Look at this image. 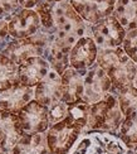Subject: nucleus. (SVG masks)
<instances>
[{
	"label": "nucleus",
	"mask_w": 137,
	"mask_h": 154,
	"mask_svg": "<svg viewBox=\"0 0 137 154\" xmlns=\"http://www.w3.org/2000/svg\"><path fill=\"white\" fill-rule=\"evenodd\" d=\"M89 106L86 102L70 105L67 116L49 126L45 137L50 154H69L72 152L87 128Z\"/></svg>",
	"instance_id": "1"
},
{
	"label": "nucleus",
	"mask_w": 137,
	"mask_h": 154,
	"mask_svg": "<svg viewBox=\"0 0 137 154\" xmlns=\"http://www.w3.org/2000/svg\"><path fill=\"white\" fill-rule=\"evenodd\" d=\"M53 34L52 42L72 49L84 35H91V25H88L78 15L69 0L53 4Z\"/></svg>",
	"instance_id": "2"
},
{
	"label": "nucleus",
	"mask_w": 137,
	"mask_h": 154,
	"mask_svg": "<svg viewBox=\"0 0 137 154\" xmlns=\"http://www.w3.org/2000/svg\"><path fill=\"white\" fill-rule=\"evenodd\" d=\"M97 65L106 71L112 81L113 94L135 85L137 79V65L126 54L122 47L98 49Z\"/></svg>",
	"instance_id": "3"
},
{
	"label": "nucleus",
	"mask_w": 137,
	"mask_h": 154,
	"mask_svg": "<svg viewBox=\"0 0 137 154\" xmlns=\"http://www.w3.org/2000/svg\"><path fill=\"white\" fill-rule=\"evenodd\" d=\"M122 118L117 94L111 92L101 101L89 106L88 123L84 133L103 131L117 135L122 124Z\"/></svg>",
	"instance_id": "4"
},
{
	"label": "nucleus",
	"mask_w": 137,
	"mask_h": 154,
	"mask_svg": "<svg viewBox=\"0 0 137 154\" xmlns=\"http://www.w3.org/2000/svg\"><path fill=\"white\" fill-rule=\"evenodd\" d=\"M117 99L123 116L117 137L132 149L137 144V87L131 86L117 92Z\"/></svg>",
	"instance_id": "5"
},
{
	"label": "nucleus",
	"mask_w": 137,
	"mask_h": 154,
	"mask_svg": "<svg viewBox=\"0 0 137 154\" xmlns=\"http://www.w3.org/2000/svg\"><path fill=\"white\" fill-rule=\"evenodd\" d=\"M127 30L112 14L91 25V37L93 38L98 49H111L122 47Z\"/></svg>",
	"instance_id": "6"
},
{
	"label": "nucleus",
	"mask_w": 137,
	"mask_h": 154,
	"mask_svg": "<svg viewBox=\"0 0 137 154\" xmlns=\"http://www.w3.org/2000/svg\"><path fill=\"white\" fill-rule=\"evenodd\" d=\"M83 102L93 105L104 99L108 94L113 92L112 81L103 68L98 65H93L83 75Z\"/></svg>",
	"instance_id": "7"
},
{
	"label": "nucleus",
	"mask_w": 137,
	"mask_h": 154,
	"mask_svg": "<svg viewBox=\"0 0 137 154\" xmlns=\"http://www.w3.org/2000/svg\"><path fill=\"white\" fill-rule=\"evenodd\" d=\"M18 118L25 134H45L50 126L48 109L35 100L25 105L18 112Z\"/></svg>",
	"instance_id": "8"
},
{
	"label": "nucleus",
	"mask_w": 137,
	"mask_h": 154,
	"mask_svg": "<svg viewBox=\"0 0 137 154\" xmlns=\"http://www.w3.org/2000/svg\"><path fill=\"white\" fill-rule=\"evenodd\" d=\"M69 3L84 22L93 25L113 14L116 0H69Z\"/></svg>",
	"instance_id": "9"
},
{
	"label": "nucleus",
	"mask_w": 137,
	"mask_h": 154,
	"mask_svg": "<svg viewBox=\"0 0 137 154\" xmlns=\"http://www.w3.org/2000/svg\"><path fill=\"white\" fill-rule=\"evenodd\" d=\"M9 34L14 39H23L35 35L42 29L39 14L35 9H22L9 20Z\"/></svg>",
	"instance_id": "10"
},
{
	"label": "nucleus",
	"mask_w": 137,
	"mask_h": 154,
	"mask_svg": "<svg viewBox=\"0 0 137 154\" xmlns=\"http://www.w3.org/2000/svg\"><path fill=\"white\" fill-rule=\"evenodd\" d=\"M98 47L91 35H84L70 49L69 66L77 71H87L97 62Z\"/></svg>",
	"instance_id": "11"
},
{
	"label": "nucleus",
	"mask_w": 137,
	"mask_h": 154,
	"mask_svg": "<svg viewBox=\"0 0 137 154\" xmlns=\"http://www.w3.org/2000/svg\"><path fill=\"white\" fill-rule=\"evenodd\" d=\"M62 99H63L62 76L52 69L49 75L45 77V80L42 81L34 88V100L47 109H50L58 102H61Z\"/></svg>",
	"instance_id": "12"
},
{
	"label": "nucleus",
	"mask_w": 137,
	"mask_h": 154,
	"mask_svg": "<svg viewBox=\"0 0 137 154\" xmlns=\"http://www.w3.org/2000/svg\"><path fill=\"white\" fill-rule=\"evenodd\" d=\"M52 71L49 62L42 56L28 58L19 65V81L25 86L35 88Z\"/></svg>",
	"instance_id": "13"
},
{
	"label": "nucleus",
	"mask_w": 137,
	"mask_h": 154,
	"mask_svg": "<svg viewBox=\"0 0 137 154\" xmlns=\"http://www.w3.org/2000/svg\"><path fill=\"white\" fill-rule=\"evenodd\" d=\"M31 100H34V88L18 83L0 92V110L18 114Z\"/></svg>",
	"instance_id": "14"
},
{
	"label": "nucleus",
	"mask_w": 137,
	"mask_h": 154,
	"mask_svg": "<svg viewBox=\"0 0 137 154\" xmlns=\"http://www.w3.org/2000/svg\"><path fill=\"white\" fill-rule=\"evenodd\" d=\"M18 114L1 110L0 112V140L4 152H10L24 135Z\"/></svg>",
	"instance_id": "15"
},
{
	"label": "nucleus",
	"mask_w": 137,
	"mask_h": 154,
	"mask_svg": "<svg viewBox=\"0 0 137 154\" xmlns=\"http://www.w3.org/2000/svg\"><path fill=\"white\" fill-rule=\"evenodd\" d=\"M83 75L84 71H77L73 67H68L62 75L63 99L67 105H76L83 102Z\"/></svg>",
	"instance_id": "16"
},
{
	"label": "nucleus",
	"mask_w": 137,
	"mask_h": 154,
	"mask_svg": "<svg viewBox=\"0 0 137 154\" xmlns=\"http://www.w3.org/2000/svg\"><path fill=\"white\" fill-rule=\"evenodd\" d=\"M11 154H50L45 134H24Z\"/></svg>",
	"instance_id": "17"
},
{
	"label": "nucleus",
	"mask_w": 137,
	"mask_h": 154,
	"mask_svg": "<svg viewBox=\"0 0 137 154\" xmlns=\"http://www.w3.org/2000/svg\"><path fill=\"white\" fill-rule=\"evenodd\" d=\"M113 15L127 32L137 29V0H116Z\"/></svg>",
	"instance_id": "18"
},
{
	"label": "nucleus",
	"mask_w": 137,
	"mask_h": 154,
	"mask_svg": "<svg viewBox=\"0 0 137 154\" xmlns=\"http://www.w3.org/2000/svg\"><path fill=\"white\" fill-rule=\"evenodd\" d=\"M69 53L70 51L64 48L54 42H50L47 51L44 53V58L49 62V65L53 71L59 73L61 76L64 73V71L70 67L69 66Z\"/></svg>",
	"instance_id": "19"
},
{
	"label": "nucleus",
	"mask_w": 137,
	"mask_h": 154,
	"mask_svg": "<svg viewBox=\"0 0 137 154\" xmlns=\"http://www.w3.org/2000/svg\"><path fill=\"white\" fill-rule=\"evenodd\" d=\"M20 83L19 81V65L0 52V92Z\"/></svg>",
	"instance_id": "20"
},
{
	"label": "nucleus",
	"mask_w": 137,
	"mask_h": 154,
	"mask_svg": "<svg viewBox=\"0 0 137 154\" xmlns=\"http://www.w3.org/2000/svg\"><path fill=\"white\" fill-rule=\"evenodd\" d=\"M35 11L40 18L42 29L52 32V29H53V4L43 0L40 4L35 6Z\"/></svg>",
	"instance_id": "21"
},
{
	"label": "nucleus",
	"mask_w": 137,
	"mask_h": 154,
	"mask_svg": "<svg viewBox=\"0 0 137 154\" xmlns=\"http://www.w3.org/2000/svg\"><path fill=\"white\" fill-rule=\"evenodd\" d=\"M122 48L126 54L137 65V29L127 32L125 41L122 43Z\"/></svg>",
	"instance_id": "22"
},
{
	"label": "nucleus",
	"mask_w": 137,
	"mask_h": 154,
	"mask_svg": "<svg viewBox=\"0 0 137 154\" xmlns=\"http://www.w3.org/2000/svg\"><path fill=\"white\" fill-rule=\"evenodd\" d=\"M68 112H69V105H67L66 102H63V101L58 102L54 106L48 109V118H49L50 125L63 120L68 115Z\"/></svg>",
	"instance_id": "23"
},
{
	"label": "nucleus",
	"mask_w": 137,
	"mask_h": 154,
	"mask_svg": "<svg viewBox=\"0 0 137 154\" xmlns=\"http://www.w3.org/2000/svg\"><path fill=\"white\" fill-rule=\"evenodd\" d=\"M19 10H22L19 0H0V18L9 20Z\"/></svg>",
	"instance_id": "24"
},
{
	"label": "nucleus",
	"mask_w": 137,
	"mask_h": 154,
	"mask_svg": "<svg viewBox=\"0 0 137 154\" xmlns=\"http://www.w3.org/2000/svg\"><path fill=\"white\" fill-rule=\"evenodd\" d=\"M13 39L9 34V24L6 19L0 18V52L6 48L9 42Z\"/></svg>",
	"instance_id": "25"
},
{
	"label": "nucleus",
	"mask_w": 137,
	"mask_h": 154,
	"mask_svg": "<svg viewBox=\"0 0 137 154\" xmlns=\"http://www.w3.org/2000/svg\"><path fill=\"white\" fill-rule=\"evenodd\" d=\"M43 0H19L22 9H35V6L39 5Z\"/></svg>",
	"instance_id": "26"
},
{
	"label": "nucleus",
	"mask_w": 137,
	"mask_h": 154,
	"mask_svg": "<svg viewBox=\"0 0 137 154\" xmlns=\"http://www.w3.org/2000/svg\"><path fill=\"white\" fill-rule=\"evenodd\" d=\"M48 3H52V4H57V3H61V2H64V0H45Z\"/></svg>",
	"instance_id": "27"
},
{
	"label": "nucleus",
	"mask_w": 137,
	"mask_h": 154,
	"mask_svg": "<svg viewBox=\"0 0 137 154\" xmlns=\"http://www.w3.org/2000/svg\"><path fill=\"white\" fill-rule=\"evenodd\" d=\"M131 154H137V144L133 146V148L131 149Z\"/></svg>",
	"instance_id": "28"
},
{
	"label": "nucleus",
	"mask_w": 137,
	"mask_h": 154,
	"mask_svg": "<svg viewBox=\"0 0 137 154\" xmlns=\"http://www.w3.org/2000/svg\"><path fill=\"white\" fill-rule=\"evenodd\" d=\"M4 150H3V144H1V140H0V154H1Z\"/></svg>",
	"instance_id": "29"
},
{
	"label": "nucleus",
	"mask_w": 137,
	"mask_h": 154,
	"mask_svg": "<svg viewBox=\"0 0 137 154\" xmlns=\"http://www.w3.org/2000/svg\"><path fill=\"white\" fill-rule=\"evenodd\" d=\"M0 112H1V110H0Z\"/></svg>",
	"instance_id": "30"
}]
</instances>
